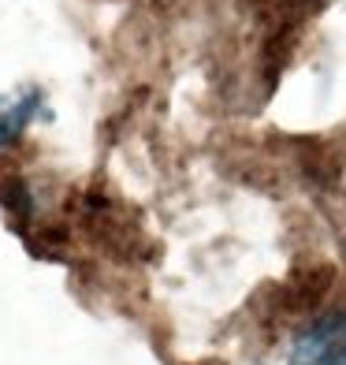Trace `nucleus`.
<instances>
[{"label":"nucleus","instance_id":"1","mask_svg":"<svg viewBox=\"0 0 346 365\" xmlns=\"http://www.w3.org/2000/svg\"><path fill=\"white\" fill-rule=\"evenodd\" d=\"M287 365H346V309L320 313L294 331Z\"/></svg>","mask_w":346,"mask_h":365},{"label":"nucleus","instance_id":"2","mask_svg":"<svg viewBox=\"0 0 346 365\" xmlns=\"http://www.w3.org/2000/svg\"><path fill=\"white\" fill-rule=\"evenodd\" d=\"M41 93L23 90V93H0V149H8L15 138L26 130V123L38 115Z\"/></svg>","mask_w":346,"mask_h":365}]
</instances>
